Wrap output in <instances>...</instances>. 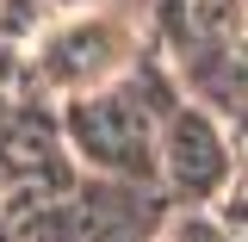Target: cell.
<instances>
[{"label":"cell","instance_id":"6da1fadb","mask_svg":"<svg viewBox=\"0 0 248 242\" xmlns=\"http://www.w3.org/2000/svg\"><path fill=\"white\" fill-rule=\"evenodd\" d=\"M31 56L50 87H62L68 99H87L99 87H118L124 62L137 56V25H124L118 13H75L44 31Z\"/></svg>","mask_w":248,"mask_h":242},{"label":"cell","instance_id":"7a4b0ae2","mask_svg":"<svg viewBox=\"0 0 248 242\" xmlns=\"http://www.w3.org/2000/svg\"><path fill=\"white\" fill-rule=\"evenodd\" d=\"M161 161H168L174 180L199 186V193H211V186L230 180V143H223V130H217L205 112H192V106L161 124Z\"/></svg>","mask_w":248,"mask_h":242}]
</instances>
